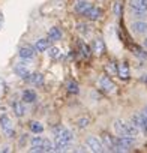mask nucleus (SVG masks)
Segmentation results:
<instances>
[{"label":"nucleus","instance_id":"b1692460","mask_svg":"<svg viewBox=\"0 0 147 153\" xmlns=\"http://www.w3.org/2000/svg\"><path fill=\"white\" fill-rule=\"evenodd\" d=\"M105 71L110 74V76H114V75H117V68H116V65L111 62V63H108L107 66H105Z\"/></svg>","mask_w":147,"mask_h":153},{"label":"nucleus","instance_id":"5701e85b","mask_svg":"<svg viewBox=\"0 0 147 153\" xmlns=\"http://www.w3.org/2000/svg\"><path fill=\"white\" fill-rule=\"evenodd\" d=\"M93 48H95V53L96 54H102L104 53V42L101 41V39H96L95 42H93Z\"/></svg>","mask_w":147,"mask_h":153},{"label":"nucleus","instance_id":"6e6552de","mask_svg":"<svg viewBox=\"0 0 147 153\" xmlns=\"http://www.w3.org/2000/svg\"><path fill=\"white\" fill-rule=\"evenodd\" d=\"M35 48H32V47H29V45H26V47H21L20 48V51H18V54H20V57L23 59V60H30V59H33L35 57Z\"/></svg>","mask_w":147,"mask_h":153},{"label":"nucleus","instance_id":"c85d7f7f","mask_svg":"<svg viewBox=\"0 0 147 153\" xmlns=\"http://www.w3.org/2000/svg\"><path fill=\"white\" fill-rule=\"evenodd\" d=\"M140 116H141V119H143V122L147 125V113L146 111H143V113H140Z\"/></svg>","mask_w":147,"mask_h":153},{"label":"nucleus","instance_id":"cd10ccee","mask_svg":"<svg viewBox=\"0 0 147 153\" xmlns=\"http://www.w3.org/2000/svg\"><path fill=\"white\" fill-rule=\"evenodd\" d=\"M120 11H122V2H120V0H116V3H114V14H116V17H120Z\"/></svg>","mask_w":147,"mask_h":153},{"label":"nucleus","instance_id":"2f4dec72","mask_svg":"<svg viewBox=\"0 0 147 153\" xmlns=\"http://www.w3.org/2000/svg\"><path fill=\"white\" fill-rule=\"evenodd\" d=\"M144 111H146V113H147V105H146V108H144Z\"/></svg>","mask_w":147,"mask_h":153},{"label":"nucleus","instance_id":"9d476101","mask_svg":"<svg viewBox=\"0 0 147 153\" xmlns=\"http://www.w3.org/2000/svg\"><path fill=\"white\" fill-rule=\"evenodd\" d=\"M117 74H119V78H120V80H125V81L129 80V66H128L126 62H123V63L119 65Z\"/></svg>","mask_w":147,"mask_h":153},{"label":"nucleus","instance_id":"7ed1b4c3","mask_svg":"<svg viewBox=\"0 0 147 153\" xmlns=\"http://www.w3.org/2000/svg\"><path fill=\"white\" fill-rule=\"evenodd\" d=\"M129 8L137 15H144L147 12V0H129Z\"/></svg>","mask_w":147,"mask_h":153},{"label":"nucleus","instance_id":"0eeeda50","mask_svg":"<svg viewBox=\"0 0 147 153\" xmlns=\"http://www.w3.org/2000/svg\"><path fill=\"white\" fill-rule=\"evenodd\" d=\"M131 123H134V125L138 128V131H140V132H143V134L147 137V125L143 122V119H141L140 113H137V114H134V116L131 117Z\"/></svg>","mask_w":147,"mask_h":153},{"label":"nucleus","instance_id":"dca6fc26","mask_svg":"<svg viewBox=\"0 0 147 153\" xmlns=\"http://www.w3.org/2000/svg\"><path fill=\"white\" fill-rule=\"evenodd\" d=\"M78 48H80V53H81V56L83 57H86V59H89L90 57V54H92V50H90V47L86 44V42H78Z\"/></svg>","mask_w":147,"mask_h":153},{"label":"nucleus","instance_id":"f257e3e1","mask_svg":"<svg viewBox=\"0 0 147 153\" xmlns=\"http://www.w3.org/2000/svg\"><path fill=\"white\" fill-rule=\"evenodd\" d=\"M114 131L117 135H129V137H138L140 131L138 128L131 123V122H125V120H114Z\"/></svg>","mask_w":147,"mask_h":153},{"label":"nucleus","instance_id":"7c9ffc66","mask_svg":"<svg viewBox=\"0 0 147 153\" xmlns=\"http://www.w3.org/2000/svg\"><path fill=\"white\" fill-rule=\"evenodd\" d=\"M144 47H146V48H147V38H146V39H144Z\"/></svg>","mask_w":147,"mask_h":153},{"label":"nucleus","instance_id":"bb28decb","mask_svg":"<svg viewBox=\"0 0 147 153\" xmlns=\"http://www.w3.org/2000/svg\"><path fill=\"white\" fill-rule=\"evenodd\" d=\"M89 123H90V119H89V117H81V119H78V122H77V125H78L80 128H87Z\"/></svg>","mask_w":147,"mask_h":153},{"label":"nucleus","instance_id":"39448f33","mask_svg":"<svg viewBox=\"0 0 147 153\" xmlns=\"http://www.w3.org/2000/svg\"><path fill=\"white\" fill-rule=\"evenodd\" d=\"M14 71H15V74L18 75V76H21L23 80H29V76H30V71H29V68H27V63H17L15 65V68H14Z\"/></svg>","mask_w":147,"mask_h":153},{"label":"nucleus","instance_id":"6ab92c4d","mask_svg":"<svg viewBox=\"0 0 147 153\" xmlns=\"http://www.w3.org/2000/svg\"><path fill=\"white\" fill-rule=\"evenodd\" d=\"M90 8H92V5H90V3H87V0H84V2H80V3L75 6V11H77L78 14H83V15H84Z\"/></svg>","mask_w":147,"mask_h":153},{"label":"nucleus","instance_id":"20e7f679","mask_svg":"<svg viewBox=\"0 0 147 153\" xmlns=\"http://www.w3.org/2000/svg\"><path fill=\"white\" fill-rule=\"evenodd\" d=\"M98 84H99L101 90H104V92H107V93H114L116 89H117L116 84L111 81L110 76H101L99 81H98Z\"/></svg>","mask_w":147,"mask_h":153},{"label":"nucleus","instance_id":"f03ea898","mask_svg":"<svg viewBox=\"0 0 147 153\" xmlns=\"http://www.w3.org/2000/svg\"><path fill=\"white\" fill-rule=\"evenodd\" d=\"M0 128H2L3 134L9 138H14L15 137V129H14V125H12V120L8 114H3L0 116Z\"/></svg>","mask_w":147,"mask_h":153},{"label":"nucleus","instance_id":"393cba45","mask_svg":"<svg viewBox=\"0 0 147 153\" xmlns=\"http://www.w3.org/2000/svg\"><path fill=\"white\" fill-rule=\"evenodd\" d=\"M68 92H69V93H74V95H77V93L80 92L78 84H77V83H74V81H71V83L68 84Z\"/></svg>","mask_w":147,"mask_h":153},{"label":"nucleus","instance_id":"9b49d317","mask_svg":"<svg viewBox=\"0 0 147 153\" xmlns=\"http://www.w3.org/2000/svg\"><path fill=\"white\" fill-rule=\"evenodd\" d=\"M90 21H96V20H99L101 17H102V9H99V8H95V6H92L86 14H84Z\"/></svg>","mask_w":147,"mask_h":153},{"label":"nucleus","instance_id":"a211bd4d","mask_svg":"<svg viewBox=\"0 0 147 153\" xmlns=\"http://www.w3.org/2000/svg\"><path fill=\"white\" fill-rule=\"evenodd\" d=\"M131 50H132L134 56H137L138 59H141V60H147V53H146V50H144V48H140V47L134 45Z\"/></svg>","mask_w":147,"mask_h":153},{"label":"nucleus","instance_id":"4468645a","mask_svg":"<svg viewBox=\"0 0 147 153\" xmlns=\"http://www.w3.org/2000/svg\"><path fill=\"white\" fill-rule=\"evenodd\" d=\"M23 102L24 104H33L36 101V93L33 90H24L23 92Z\"/></svg>","mask_w":147,"mask_h":153},{"label":"nucleus","instance_id":"1a4fd4ad","mask_svg":"<svg viewBox=\"0 0 147 153\" xmlns=\"http://www.w3.org/2000/svg\"><path fill=\"white\" fill-rule=\"evenodd\" d=\"M131 29L135 35H146L147 33V23L146 21H135L131 26Z\"/></svg>","mask_w":147,"mask_h":153},{"label":"nucleus","instance_id":"473e14b6","mask_svg":"<svg viewBox=\"0 0 147 153\" xmlns=\"http://www.w3.org/2000/svg\"><path fill=\"white\" fill-rule=\"evenodd\" d=\"M80 2H84V0H80Z\"/></svg>","mask_w":147,"mask_h":153},{"label":"nucleus","instance_id":"423d86ee","mask_svg":"<svg viewBox=\"0 0 147 153\" xmlns=\"http://www.w3.org/2000/svg\"><path fill=\"white\" fill-rule=\"evenodd\" d=\"M86 144H87V147H89L92 152H98V153L104 152V146H102V143H101L96 137H89V138L86 140Z\"/></svg>","mask_w":147,"mask_h":153},{"label":"nucleus","instance_id":"f3484780","mask_svg":"<svg viewBox=\"0 0 147 153\" xmlns=\"http://www.w3.org/2000/svg\"><path fill=\"white\" fill-rule=\"evenodd\" d=\"M48 39H50V41H60V39H62V32H60V29H57V27L50 29V32H48Z\"/></svg>","mask_w":147,"mask_h":153},{"label":"nucleus","instance_id":"aec40b11","mask_svg":"<svg viewBox=\"0 0 147 153\" xmlns=\"http://www.w3.org/2000/svg\"><path fill=\"white\" fill-rule=\"evenodd\" d=\"M102 141H104V144H102V146H105L104 149H108V150H111V152H113V147H114L113 137H111V135H108V134H104V135H102Z\"/></svg>","mask_w":147,"mask_h":153},{"label":"nucleus","instance_id":"c756f323","mask_svg":"<svg viewBox=\"0 0 147 153\" xmlns=\"http://www.w3.org/2000/svg\"><path fill=\"white\" fill-rule=\"evenodd\" d=\"M140 81H143V83H147V74L141 76V78H140Z\"/></svg>","mask_w":147,"mask_h":153},{"label":"nucleus","instance_id":"412c9836","mask_svg":"<svg viewBox=\"0 0 147 153\" xmlns=\"http://www.w3.org/2000/svg\"><path fill=\"white\" fill-rule=\"evenodd\" d=\"M30 131L35 132V134H41V132H44V125L41 122H32L30 123Z\"/></svg>","mask_w":147,"mask_h":153},{"label":"nucleus","instance_id":"ddd939ff","mask_svg":"<svg viewBox=\"0 0 147 153\" xmlns=\"http://www.w3.org/2000/svg\"><path fill=\"white\" fill-rule=\"evenodd\" d=\"M12 110H14L17 117H23L26 114V107H24V102H21V101L12 102Z\"/></svg>","mask_w":147,"mask_h":153},{"label":"nucleus","instance_id":"2eb2a0df","mask_svg":"<svg viewBox=\"0 0 147 153\" xmlns=\"http://www.w3.org/2000/svg\"><path fill=\"white\" fill-rule=\"evenodd\" d=\"M27 81L32 83V84H35V86H42L44 84V75L42 74H30Z\"/></svg>","mask_w":147,"mask_h":153},{"label":"nucleus","instance_id":"f8f14e48","mask_svg":"<svg viewBox=\"0 0 147 153\" xmlns=\"http://www.w3.org/2000/svg\"><path fill=\"white\" fill-rule=\"evenodd\" d=\"M35 51H38V53H44V51H47L48 48H50V39H38L36 42H35Z\"/></svg>","mask_w":147,"mask_h":153},{"label":"nucleus","instance_id":"4be33fe9","mask_svg":"<svg viewBox=\"0 0 147 153\" xmlns=\"http://www.w3.org/2000/svg\"><path fill=\"white\" fill-rule=\"evenodd\" d=\"M77 29H78V32L81 33V35H90V27H89V24H86V23H78L77 24Z\"/></svg>","mask_w":147,"mask_h":153},{"label":"nucleus","instance_id":"a878e982","mask_svg":"<svg viewBox=\"0 0 147 153\" xmlns=\"http://www.w3.org/2000/svg\"><path fill=\"white\" fill-rule=\"evenodd\" d=\"M48 56H50L51 59H57V57L60 56V50H59L57 47H51V48H50V53H48Z\"/></svg>","mask_w":147,"mask_h":153}]
</instances>
